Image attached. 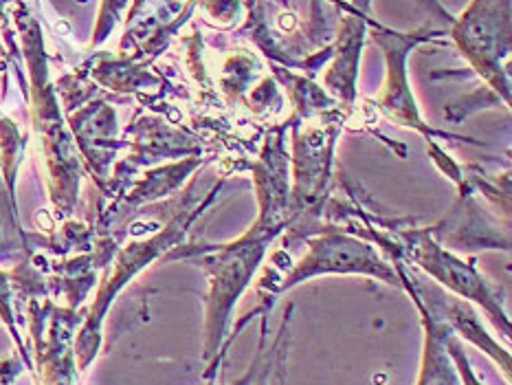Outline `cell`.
<instances>
[{"instance_id": "cell-1", "label": "cell", "mask_w": 512, "mask_h": 385, "mask_svg": "<svg viewBox=\"0 0 512 385\" xmlns=\"http://www.w3.org/2000/svg\"><path fill=\"white\" fill-rule=\"evenodd\" d=\"M425 330H427V344H425V355H422V368H420V377L416 385H460L458 372H455V368L451 366L447 341L442 339V330L433 326L427 313H425Z\"/></svg>"}]
</instances>
